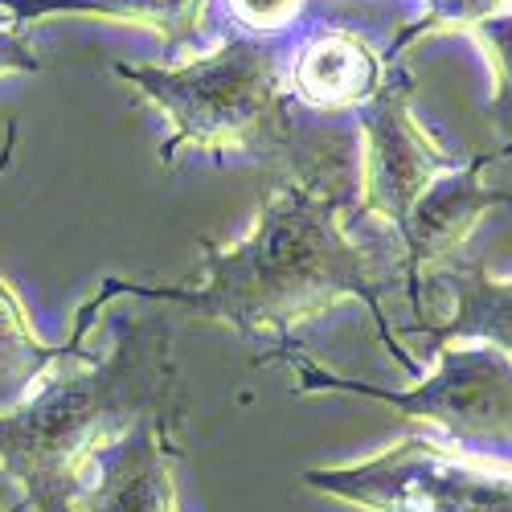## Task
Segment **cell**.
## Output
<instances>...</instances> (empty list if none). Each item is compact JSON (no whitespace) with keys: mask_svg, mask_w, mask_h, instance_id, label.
<instances>
[{"mask_svg":"<svg viewBox=\"0 0 512 512\" xmlns=\"http://www.w3.org/2000/svg\"><path fill=\"white\" fill-rule=\"evenodd\" d=\"M472 37L480 41V50L492 66V115L504 144H512V13H500L484 25L472 29Z\"/></svg>","mask_w":512,"mask_h":512,"instance_id":"13","label":"cell"},{"mask_svg":"<svg viewBox=\"0 0 512 512\" xmlns=\"http://www.w3.org/2000/svg\"><path fill=\"white\" fill-rule=\"evenodd\" d=\"M345 193L324 177H287L254 213V226L230 242L205 250L201 283H136V279H103L74 312L70 349H82L95 316L119 300H156L181 304L201 320L226 324L242 336L279 332L316 320L340 300H361L381 324L386 345L394 336L381 312L386 271L349 238L345 230Z\"/></svg>","mask_w":512,"mask_h":512,"instance_id":"1","label":"cell"},{"mask_svg":"<svg viewBox=\"0 0 512 512\" xmlns=\"http://www.w3.org/2000/svg\"><path fill=\"white\" fill-rule=\"evenodd\" d=\"M488 164H492V156H476L467 164H451L447 173L414 201V209L406 213L402 226L394 230L402 238L406 267H410L414 283L422 275H431L435 267L451 263L455 254L463 250V242L472 238V230L480 226V218L488 209L512 201V193H504V189L484 181Z\"/></svg>","mask_w":512,"mask_h":512,"instance_id":"8","label":"cell"},{"mask_svg":"<svg viewBox=\"0 0 512 512\" xmlns=\"http://www.w3.org/2000/svg\"><path fill=\"white\" fill-rule=\"evenodd\" d=\"M267 361L287 365L295 394H353L381 406H394L402 418L435 426L451 439H512V361L488 345H443L435 349V365L418 386L386 390L369 381L340 377L336 369L312 361L291 340Z\"/></svg>","mask_w":512,"mask_h":512,"instance_id":"5","label":"cell"},{"mask_svg":"<svg viewBox=\"0 0 512 512\" xmlns=\"http://www.w3.org/2000/svg\"><path fill=\"white\" fill-rule=\"evenodd\" d=\"M410 78L386 74L381 91L361 111V209L369 218L402 226L414 201L455 164L410 107Z\"/></svg>","mask_w":512,"mask_h":512,"instance_id":"6","label":"cell"},{"mask_svg":"<svg viewBox=\"0 0 512 512\" xmlns=\"http://www.w3.org/2000/svg\"><path fill=\"white\" fill-rule=\"evenodd\" d=\"M304 488L361 512H512V463L402 435L377 455L308 467Z\"/></svg>","mask_w":512,"mask_h":512,"instance_id":"4","label":"cell"},{"mask_svg":"<svg viewBox=\"0 0 512 512\" xmlns=\"http://www.w3.org/2000/svg\"><path fill=\"white\" fill-rule=\"evenodd\" d=\"M177 422L181 410H160L111 443L95 459L74 512H181Z\"/></svg>","mask_w":512,"mask_h":512,"instance_id":"7","label":"cell"},{"mask_svg":"<svg viewBox=\"0 0 512 512\" xmlns=\"http://www.w3.org/2000/svg\"><path fill=\"white\" fill-rule=\"evenodd\" d=\"M13 140H17V127L9 123L5 148H0V168H5V160L13 152ZM78 353L82 349H70V345H62V349L46 345V340L37 336L21 295L0 275V414L17 410L62 361H70Z\"/></svg>","mask_w":512,"mask_h":512,"instance_id":"12","label":"cell"},{"mask_svg":"<svg viewBox=\"0 0 512 512\" xmlns=\"http://www.w3.org/2000/svg\"><path fill=\"white\" fill-rule=\"evenodd\" d=\"M205 5L209 0H0V9L17 21V33L50 17H99L115 25L152 29L164 41V50L173 54L201 33Z\"/></svg>","mask_w":512,"mask_h":512,"instance_id":"11","label":"cell"},{"mask_svg":"<svg viewBox=\"0 0 512 512\" xmlns=\"http://www.w3.org/2000/svg\"><path fill=\"white\" fill-rule=\"evenodd\" d=\"M390 66L381 62V54L353 29H324L312 37L304 54L295 58V95L308 107L320 111H349L365 107L381 82H386Z\"/></svg>","mask_w":512,"mask_h":512,"instance_id":"10","label":"cell"},{"mask_svg":"<svg viewBox=\"0 0 512 512\" xmlns=\"http://www.w3.org/2000/svg\"><path fill=\"white\" fill-rule=\"evenodd\" d=\"M512 13V0H426L422 17L402 33L398 50H406L418 37H435V33H472L476 25Z\"/></svg>","mask_w":512,"mask_h":512,"instance_id":"14","label":"cell"},{"mask_svg":"<svg viewBox=\"0 0 512 512\" xmlns=\"http://www.w3.org/2000/svg\"><path fill=\"white\" fill-rule=\"evenodd\" d=\"M435 291L447 300L443 316L426 320V345H488L512 361V279L492 275L480 259H451L431 271Z\"/></svg>","mask_w":512,"mask_h":512,"instance_id":"9","label":"cell"},{"mask_svg":"<svg viewBox=\"0 0 512 512\" xmlns=\"http://www.w3.org/2000/svg\"><path fill=\"white\" fill-rule=\"evenodd\" d=\"M41 62L25 46V37L17 29H0V78L5 74H37Z\"/></svg>","mask_w":512,"mask_h":512,"instance_id":"16","label":"cell"},{"mask_svg":"<svg viewBox=\"0 0 512 512\" xmlns=\"http://www.w3.org/2000/svg\"><path fill=\"white\" fill-rule=\"evenodd\" d=\"M160 410H181L173 332L160 316L123 320L103 361H62L0 414V472L21 492V512H74L95 459Z\"/></svg>","mask_w":512,"mask_h":512,"instance_id":"2","label":"cell"},{"mask_svg":"<svg viewBox=\"0 0 512 512\" xmlns=\"http://www.w3.org/2000/svg\"><path fill=\"white\" fill-rule=\"evenodd\" d=\"M300 9L304 0H230V13L250 29H283Z\"/></svg>","mask_w":512,"mask_h":512,"instance_id":"15","label":"cell"},{"mask_svg":"<svg viewBox=\"0 0 512 512\" xmlns=\"http://www.w3.org/2000/svg\"><path fill=\"white\" fill-rule=\"evenodd\" d=\"M115 74L144 95L164 119V160L181 148L197 152H263L283 136L279 58L250 37H230L213 54L181 66H127Z\"/></svg>","mask_w":512,"mask_h":512,"instance_id":"3","label":"cell"}]
</instances>
